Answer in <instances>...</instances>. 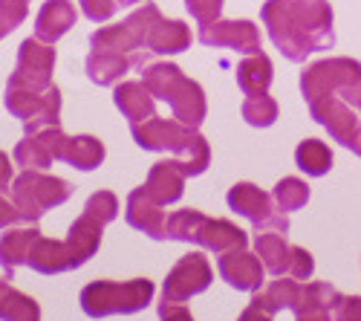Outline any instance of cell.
Returning a JSON list of instances; mask_svg holds the SVG:
<instances>
[{"label":"cell","mask_w":361,"mask_h":321,"mask_svg":"<svg viewBox=\"0 0 361 321\" xmlns=\"http://www.w3.org/2000/svg\"><path fill=\"white\" fill-rule=\"evenodd\" d=\"M185 9L191 12V18L200 26L202 23H214V20H220L223 0H185Z\"/></svg>","instance_id":"cell-37"},{"label":"cell","mask_w":361,"mask_h":321,"mask_svg":"<svg viewBox=\"0 0 361 321\" xmlns=\"http://www.w3.org/2000/svg\"><path fill=\"white\" fill-rule=\"evenodd\" d=\"M272 44L286 61H307V55L333 49V6L326 0H266L260 9Z\"/></svg>","instance_id":"cell-1"},{"label":"cell","mask_w":361,"mask_h":321,"mask_svg":"<svg viewBox=\"0 0 361 321\" xmlns=\"http://www.w3.org/2000/svg\"><path fill=\"white\" fill-rule=\"evenodd\" d=\"M272 200H275V206L286 214V212H298V209H304L307 206V200H310V186L304 180H298V177H283L275 188H272Z\"/></svg>","instance_id":"cell-31"},{"label":"cell","mask_w":361,"mask_h":321,"mask_svg":"<svg viewBox=\"0 0 361 321\" xmlns=\"http://www.w3.org/2000/svg\"><path fill=\"white\" fill-rule=\"evenodd\" d=\"M159 321H194V315H191L183 304L162 301V304H159Z\"/></svg>","instance_id":"cell-41"},{"label":"cell","mask_w":361,"mask_h":321,"mask_svg":"<svg viewBox=\"0 0 361 321\" xmlns=\"http://www.w3.org/2000/svg\"><path fill=\"white\" fill-rule=\"evenodd\" d=\"M87 78L99 84V87H116L122 81L130 67H133V58L130 55H122V52H107V49H93L87 55Z\"/></svg>","instance_id":"cell-21"},{"label":"cell","mask_w":361,"mask_h":321,"mask_svg":"<svg viewBox=\"0 0 361 321\" xmlns=\"http://www.w3.org/2000/svg\"><path fill=\"white\" fill-rule=\"evenodd\" d=\"M300 93L307 102L336 93L361 110V64L353 58H324L300 73Z\"/></svg>","instance_id":"cell-6"},{"label":"cell","mask_w":361,"mask_h":321,"mask_svg":"<svg viewBox=\"0 0 361 321\" xmlns=\"http://www.w3.org/2000/svg\"><path fill=\"white\" fill-rule=\"evenodd\" d=\"M200 44L205 47H226L237 49L243 55L260 52V29L252 20H214V23H202L200 26Z\"/></svg>","instance_id":"cell-14"},{"label":"cell","mask_w":361,"mask_h":321,"mask_svg":"<svg viewBox=\"0 0 361 321\" xmlns=\"http://www.w3.org/2000/svg\"><path fill=\"white\" fill-rule=\"evenodd\" d=\"M350 151H353L355 157H361V133H358V139L353 142V148H350Z\"/></svg>","instance_id":"cell-46"},{"label":"cell","mask_w":361,"mask_h":321,"mask_svg":"<svg viewBox=\"0 0 361 321\" xmlns=\"http://www.w3.org/2000/svg\"><path fill=\"white\" fill-rule=\"evenodd\" d=\"M12 183H15V165L4 151H0V191L12 188Z\"/></svg>","instance_id":"cell-43"},{"label":"cell","mask_w":361,"mask_h":321,"mask_svg":"<svg viewBox=\"0 0 361 321\" xmlns=\"http://www.w3.org/2000/svg\"><path fill=\"white\" fill-rule=\"evenodd\" d=\"M272 61H269L266 52H252L243 61L237 64V84L246 96H257V93H269V84H272Z\"/></svg>","instance_id":"cell-26"},{"label":"cell","mask_w":361,"mask_h":321,"mask_svg":"<svg viewBox=\"0 0 361 321\" xmlns=\"http://www.w3.org/2000/svg\"><path fill=\"white\" fill-rule=\"evenodd\" d=\"M307 104H310V116L321 128L329 131V136L336 142H341L344 148H353V142L361 133V119L355 116V107L350 102H344L336 93H329V96H318Z\"/></svg>","instance_id":"cell-12"},{"label":"cell","mask_w":361,"mask_h":321,"mask_svg":"<svg viewBox=\"0 0 361 321\" xmlns=\"http://www.w3.org/2000/svg\"><path fill=\"white\" fill-rule=\"evenodd\" d=\"M315 272V260L307 249H300V246H292V264H289V278L295 281H310Z\"/></svg>","instance_id":"cell-38"},{"label":"cell","mask_w":361,"mask_h":321,"mask_svg":"<svg viewBox=\"0 0 361 321\" xmlns=\"http://www.w3.org/2000/svg\"><path fill=\"white\" fill-rule=\"evenodd\" d=\"M41 238L38 229H15L9 231V235H4V241H0V249H4V255L12 260L15 267L26 264L29 258V249H32V243Z\"/></svg>","instance_id":"cell-34"},{"label":"cell","mask_w":361,"mask_h":321,"mask_svg":"<svg viewBox=\"0 0 361 321\" xmlns=\"http://www.w3.org/2000/svg\"><path fill=\"white\" fill-rule=\"evenodd\" d=\"M240 113H243V119L252 125V128H269L278 122V102L269 96V93H257V96H249L243 102V107H240Z\"/></svg>","instance_id":"cell-32"},{"label":"cell","mask_w":361,"mask_h":321,"mask_svg":"<svg viewBox=\"0 0 361 321\" xmlns=\"http://www.w3.org/2000/svg\"><path fill=\"white\" fill-rule=\"evenodd\" d=\"M255 255L260 258V264L266 267V272H272V275H289L292 246L286 243L283 231H257V238H255Z\"/></svg>","instance_id":"cell-24"},{"label":"cell","mask_w":361,"mask_h":321,"mask_svg":"<svg viewBox=\"0 0 361 321\" xmlns=\"http://www.w3.org/2000/svg\"><path fill=\"white\" fill-rule=\"evenodd\" d=\"M73 26H75V6L70 0H47L35 18V38L44 44H55Z\"/></svg>","instance_id":"cell-19"},{"label":"cell","mask_w":361,"mask_h":321,"mask_svg":"<svg viewBox=\"0 0 361 321\" xmlns=\"http://www.w3.org/2000/svg\"><path fill=\"white\" fill-rule=\"evenodd\" d=\"M73 197V186L61 177H47L35 168H23V174L12 183V202L18 206L26 223H38L49 209L64 206Z\"/></svg>","instance_id":"cell-7"},{"label":"cell","mask_w":361,"mask_h":321,"mask_svg":"<svg viewBox=\"0 0 361 321\" xmlns=\"http://www.w3.org/2000/svg\"><path fill=\"white\" fill-rule=\"evenodd\" d=\"M26 267L35 269L41 275H61V272H70V255H67V243L64 241H49V238H38L29 249V258H26Z\"/></svg>","instance_id":"cell-23"},{"label":"cell","mask_w":361,"mask_h":321,"mask_svg":"<svg viewBox=\"0 0 361 321\" xmlns=\"http://www.w3.org/2000/svg\"><path fill=\"white\" fill-rule=\"evenodd\" d=\"M15 269H18V267L4 255V249H0V284H12V281H15Z\"/></svg>","instance_id":"cell-44"},{"label":"cell","mask_w":361,"mask_h":321,"mask_svg":"<svg viewBox=\"0 0 361 321\" xmlns=\"http://www.w3.org/2000/svg\"><path fill=\"white\" fill-rule=\"evenodd\" d=\"M78 4H81V12L93 23H107L118 9L116 0H78Z\"/></svg>","instance_id":"cell-39"},{"label":"cell","mask_w":361,"mask_h":321,"mask_svg":"<svg viewBox=\"0 0 361 321\" xmlns=\"http://www.w3.org/2000/svg\"><path fill=\"white\" fill-rule=\"evenodd\" d=\"M113 102L116 107L122 110L125 119L133 122H145L154 116L157 110V96L147 90L145 81H125V84H116V90H113Z\"/></svg>","instance_id":"cell-22"},{"label":"cell","mask_w":361,"mask_h":321,"mask_svg":"<svg viewBox=\"0 0 361 321\" xmlns=\"http://www.w3.org/2000/svg\"><path fill=\"white\" fill-rule=\"evenodd\" d=\"M237 321H272V315H269L266 310H260V307H255V304H249L243 313H240Z\"/></svg>","instance_id":"cell-45"},{"label":"cell","mask_w":361,"mask_h":321,"mask_svg":"<svg viewBox=\"0 0 361 321\" xmlns=\"http://www.w3.org/2000/svg\"><path fill=\"white\" fill-rule=\"evenodd\" d=\"M333 321H361V296H341L333 310Z\"/></svg>","instance_id":"cell-40"},{"label":"cell","mask_w":361,"mask_h":321,"mask_svg":"<svg viewBox=\"0 0 361 321\" xmlns=\"http://www.w3.org/2000/svg\"><path fill=\"white\" fill-rule=\"evenodd\" d=\"M0 321H41V307L12 284H0Z\"/></svg>","instance_id":"cell-29"},{"label":"cell","mask_w":361,"mask_h":321,"mask_svg":"<svg viewBox=\"0 0 361 321\" xmlns=\"http://www.w3.org/2000/svg\"><path fill=\"white\" fill-rule=\"evenodd\" d=\"M18 220H23L20 212H18V206H15L12 200L0 197V229H9V226H15Z\"/></svg>","instance_id":"cell-42"},{"label":"cell","mask_w":361,"mask_h":321,"mask_svg":"<svg viewBox=\"0 0 361 321\" xmlns=\"http://www.w3.org/2000/svg\"><path fill=\"white\" fill-rule=\"evenodd\" d=\"M84 212H87L90 217H96L102 226H107V223H113L116 214H118V200H116L113 191H96L93 197L87 200Z\"/></svg>","instance_id":"cell-35"},{"label":"cell","mask_w":361,"mask_h":321,"mask_svg":"<svg viewBox=\"0 0 361 321\" xmlns=\"http://www.w3.org/2000/svg\"><path fill=\"white\" fill-rule=\"evenodd\" d=\"M205 220L202 212L197 209H179L168 217V229H165V235L168 241H183V243H194L197 238V231H200V223Z\"/></svg>","instance_id":"cell-33"},{"label":"cell","mask_w":361,"mask_h":321,"mask_svg":"<svg viewBox=\"0 0 361 321\" xmlns=\"http://www.w3.org/2000/svg\"><path fill=\"white\" fill-rule=\"evenodd\" d=\"M102 223L96 217H90L87 212H81V217L70 226V235H67V255H70V267L78 269L84 267L90 258H93L102 246Z\"/></svg>","instance_id":"cell-18"},{"label":"cell","mask_w":361,"mask_h":321,"mask_svg":"<svg viewBox=\"0 0 361 321\" xmlns=\"http://www.w3.org/2000/svg\"><path fill=\"white\" fill-rule=\"evenodd\" d=\"M295 165L307 174V177H324L333 168V151L326 148L321 139H304L295 148Z\"/></svg>","instance_id":"cell-30"},{"label":"cell","mask_w":361,"mask_h":321,"mask_svg":"<svg viewBox=\"0 0 361 321\" xmlns=\"http://www.w3.org/2000/svg\"><path fill=\"white\" fill-rule=\"evenodd\" d=\"M26 4L29 0H0V41L26 20Z\"/></svg>","instance_id":"cell-36"},{"label":"cell","mask_w":361,"mask_h":321,"mask_svg":"<svg viewBox=\"0 0 361 321\" xmlns=\"http://www.w3.org/2000/svg\"><path fill=\"white\" fill-rule=\"evenodd\" d=\"M162 20V12L157 4H145L136 9L128 20L96 29L90 35V47L93 49H107V52H122L133 58V67L147 64V35L154 32V26Z\"/></svg>","instance_id":"cell-5"},{"label":"cell","mask_w":361,"mask_h":321,"mask_svg":"<svg viewBox=\"0 0 361 321\" xmlns=\"http://www.w3.org/2000/svg\"><path fill=\"white\" fill-rule=\"evenodd\" d=\"M4 102H6V110L15 116V119L23 122L26 133L61 125V90H58L55 84L49 87V90H29V87L6 81Z\"/></svg>","instance_id":"cell-8"},{"label":"cell","mask_w":361,"mask_h":321,"mask_svg":"<svg viewBox=\"0 0 361 321\" xmlns=\"http://www.w3.org/2000/svg\"><path fill=\"white\" fill-rule=\"evenodd\" d=\"M191 47V29L183 20H159L147 35V52L154 55H176Z\"/></svg>","instance_id":"cell-25"},{"label":"cell","mask_w":361,"mask_h":321,"mask_svg":"<svg viewBox=\"0 0 361 321\" xmlns=\"http://www.w3.org/2000/svg\"><path fill=\"white\" fill-rule=\"evenodd\" d=\"M154 281L133 278V281H93L81 289V310L90 318L107 315H130L145 310L154 301Z\"/></svg>","instance_id":"cell-4"},{"label":"cell","mask_w":361,"mask_h":321,"mask_svg":"<svg viewBox=\"0 0 361 321\" xmlns=\"http://www.w3.org/2000/svg\"><path fill=\"white\" fill-rule=\"evenodd\" d=\"M300 301V284L295 278H281V281H272L266 289H257V293H252V304L266 310L269 315L275 313H283V310H295Z\"/></svg>","instance_id":"cell-27"},{"label":"cell","mask_w":361,"mask_h":321,"mask_svg":"<svg viewBox=\"0 0 361 321\" xmlns=\"http://www.w3.org/2000/svg\"><path fill=\"white\" fill-rule=\"evenodd\" d=\"M52 70H55L52 44H44L32 35L20 41L18 47V64H15V73L9 75V84H20V87H29V90H49Z\"/></svg>","instance_id":"cell-11"},{"label":"cell","mask_w":361,"mask_h":321,"mask_svg":"<svg viewBox=\"0 0 361 321\" xmlns=\"http://www.w3.org/2000/svg\"><path fill=\"white\" fill-rule=\"evenodd\" d=\"M162 209H165V206H159V202L150 197V194L145 191V186H142V188H133L130 197H128L125 220H128L133 229L145 231L147 238H154V241H168V235H165L168 217H165Z\"/></svg>","instance_id":"cell-16"},{"label":"cell","mask_w":361,"mask_h":321,"mask_svg":"<svg viewBox=\"0 0 361 321\" xmlns=\"http://www.w3.org/2000/svg\"><path fill=\"white\" fill-rule=\"evenodd\" d=\"M228 209L243 214L246 220H252L255 231H289V217L281 212H275V200L272 194L260 191L252 183H237L228 188Z\"/></svg>","instance_id":"cell-9"},{"label":"cell","mask_w":361,"mask_h":321,"mask_svg":"<svg viewBox=\"0 0 361 321\" xmlns=\"http://www.w3.org/2000/svg\"><path fill=\"white\" fill-rule=\"evenodd\" d=\"M64 142H67V136H64L61 125L44 128V131H35V133H23V139L15 145V151H12V159L23 168L44 171L55 159H61Z\"/></svg>","instance_id":"cell-13"},{"label":"cell","mask_w":361,"mask_h":321,"mask_svg":"<svg viewBox=\"0 0 361 321\" xmlns=\"http://www.w3.org/2000/svg\"><path fill=\"white\" fill-rule=\"evenodd\" d=\"M212 264L202 252H188L173 264V269L165 278V289H162V301L171 304H185L188 298L205 293L212 286Z\"/></svg>","instance_id":"cell-10"},{"label":"cell","mask_w":361,"mask_h":321,"mask_svg":"<svg viewBox=\"0 0 361 321\" xmlns=\"http://www.w3.org/2000/svg\"><path fill=\"white\" fill-rule=\"evenodd\" d=\"M61 159L78 171H93L104 162V145L96 136H67Z\"/></svg>","instance_id":"cell-28"},{"label":"cell","mask_w":361,"mask_h":321,"mask_svg":"<svg viewBox=\"0 0 361 321\" xmlns=\"http://www.w3.org/2000/svg\"><path fill=\"white\" fill-rule=\"evenodd\" d=\"M185 180H188V174L183 171V162L179 159H162V162H157L154 168H150L145 191L154 197L159 206H171V202H176L179 197H183Z\"/></svg>","instance_id":"cell-17"},{"label":"cell","mask_w":361,"mask_h":321,"mask_svg":"<svg viewBox=\"0 0 361 321\" xmlns=\"http://www.w3.org/2000/svg\"><path fill=\"white\" fill-rule=\"evenodd\" d=\"M220 275L228 286L240 289V293H257V289L263 286V264L260 258L246 252V249H231V252H223L220 260Z\"/></svg>","instance_id":"cell-15"},{"label":"cell","mask_w":361,"mask_h":321,"mask_svg":"<svg viewBox=\"0 0 361 321\" xmlns=\"http://www.w3.org/2000/svg\"><path fill=\"white\" fill-rule=\"evenodd\" d=\"M142 81L150 93L157 99L168 102L173 119H179L183 125H191V128H200L205 113H208V104H205V93L197 81H191L183 70L176 64H168V61H159V64H145L142 67Z\"/></svg>","instance_id":"cell-3"},{"label":"cell","mask_w":361,"mask_h":321,"mask_svg":"<svg viewBox=\"0 0 361 321\" xmlns=\"http://www.w3.org/2000/svg\"><path fill=\"white\" fill-rule=\"evenodd\" d=\"M130 133L136 139L139 148L157 151V154H176V159L183 162V171L188 177H200L212 165V148H208L205 136L197 133V128L183 125L179 119H159L150 116L145 122H133Z\"/></svg>","instance_id":"cell-2"},{"label":"cell","mask_w":361,"mask_h":321,"mask_svg":"<svg viewBox=\"0 0 361 321\" xmlns=\"http://www.w3.org/2000/svg\"><path fill=\"white\" fill-rule=\"evenodd\" d=\"M194 243L202 246V249H208V252H214V255H223V252H231V249H246L249 246V238H246V231H240L228 220H212V217H205L200 223V231H197Z\"/></svg>","instance_id":"cell-20"},{"label":"cell","mask_w":361,"mask_h":321,"mask_svg":"<svg viewBox=\"0 0 361 321\" xmlns=\"http://www.w3.org/2000/svg\"><path fill=\"white\" fill-rule=\"evenodd\" d=\"M118 6H136V4H142V0H116Z\"/></svg>","instance_id":"cell-47"}]
</instances>
